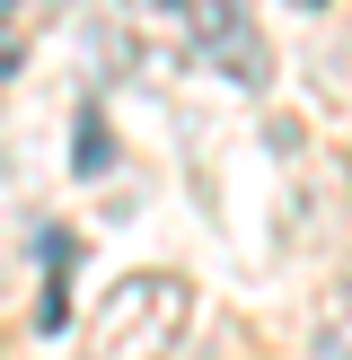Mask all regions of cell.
<instances>
[{
  "label": "cell",
  "mask_w": 352,
  "mask_h": 360,
  "mask_svg": "<svg viewBox=\"0 0 352 360\" xmlns=\"http://www.w3.org/2000/svg\"><path fill=\"white\" fill-rule=\"evenodd\" d=\"M176 9H185L194 44H203V53H211V62H220L238 88H273V53H264V35L246 27V9H238V0H176Z\"/></svg>",
  "instance_id": "2"
},
{
  "label": "cell",
  "mask_w": 352,
  "mask_h": 360,
  "mask_svg": "<svg viewBox=\"0 0 352 360\" xmlns=\"http://www.w3.org/2000/svg\"><path fill=\"white\" fill-rule=\"evenodd\" d=\"M291 9H317V0H291Z\"/></svg>",
  "instance_id": "7"
},
{
  "label": "cell",
  "mask_w": 352,
  "mask_h": 360,
  "mask_svg": "<svg viewBox=\"0 0 352 360\" xmlns=\"http://www.w3.org/2000/svg\"><path fill=\"white\" fill-rule=\"evenodd\" d=\"M9 9H18V0H0V27H9Z\"/></svg>",
  "instance_id": "6"
},
{
  "label": "cell",
  "mask_w": 352,
  "mask_h": 360,
  "mask_svg": "<svg viewBox=\"0 0 352 360\" xmlns=\"http://www.w3.org/2000/svg\"><path fill=\"white\" fill-rule=\"evenodd\" d=\"M317 360H352V264L334 273V290H326V316H317Z\"/></svg>",
  "instance_id": "3"
},
{
  "label": "cell",
  "mask_w": 352,
  "mask_h": 360,
  "mask_svg": "<svg viewBox=\"0 0 352 360\" xmlns=\"http://www.w3.org/2000/svg\"><path fill=\"white\" fill-rule=\"evenodd\" d=\"M18 53H27V35H18V27H0V79L18 70Z\"/></svg>",
  "instance_id": "5"
},
{
  "label": "cell",
  "mask_w": 352,
  "mask_h": 360,
  "mask_svg": "<svg viewBox=\"0 0 352 360\" xmlns=\"http://www.w3.org/2000/svg\"><path fill=\"white\" fill-rule=\"evenodd\" d=\"M194 326V290L176 273H123L97 308V360H168Z\"/></svg>",
  "instance_id": "1"
},
{
  "label": "cell",
  "mask_w": 352,
  "mask_h": 360,
  "mask_svg": "<svg viewBox=\"0 0 352 360\" xmlns=\"http://www.w3.org/2000/svg\"><path fill=\"white\" fill-rule=\"evenodd\" d=\"M70 167H80V176H106V167H115V132H106V115H97V105L80 115V141H70Z\"/></svg>",
  "instance_id": "4"
}]
</instances>
